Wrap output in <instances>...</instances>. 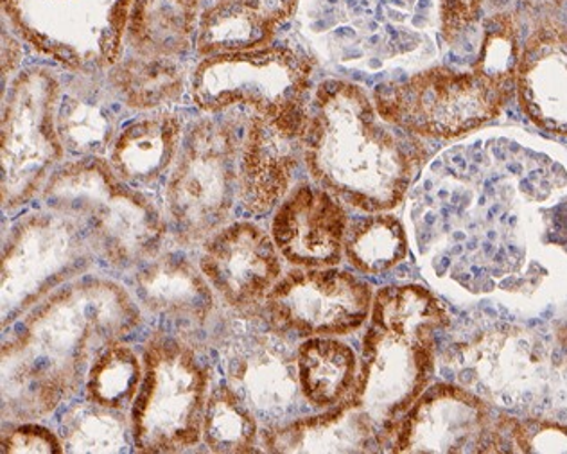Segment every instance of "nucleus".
I'll return each instance as SVG.
<instances>
[{
  "instance_id": "19",
  "label": "nucleus",
  "mask_w": 567,
  "mask_h": 454,
  "mask_svg": "<svg viewBox=\"0 0 567 454\" xmlns=\"http://www.w3.org/2000/svg\"><path fill=\"white\" fill-rule=\"evenodd\" d=\"M271 118L248 114L239 153V204L251 216H265L282 204L303 161L302 141Z\"/></svg>"
},
{
  "instance_id": "29",
  "label": "nucleus",
  "mask_w": 567,
  "mask_h": 454,
  "mask_svg": "<svg viewBox=\"0 0 567 454\" xmlns=\"http://www.w3.org/2000/svg\"><path fill=\"white\" fill-rule=\"evenodd\" d=\"M144 379V361L123 340L104 347L89 369L85 399L115 412H132Z\"/></svg>"
},
{
  "instance_id": "10",
  "label": "nucleus",
  "mask_w": 567,
  "mask_h": 454,
  "mask_svg": "<svg viewBox=\"0 0 567 454\" xmlns=\"http://www.w3.org/2000/svg\"><path fill=\"white\" fill-rule=\"evenodd\" d=\"M63 83L45 66H29L4 92L0 124L2 208L14 213L42 195L52 173L65 162L56 109Z\"/></svg>"
},
{
  "instance_id": "37",
  "label": "nucleus",
  "mask_w": 567,
  "mask_h": 454,
  "mask_svg": "<svg viewBox=\"0 0 567 454\" xmlns=\"http://www.w3.org/2000/svg\"><path fill=\"white\" fill-rule=\"evenodd\" d=\"M24 56L22 40L13 31H2V80L13 76Z\"/></svg>"
},
{
  "instance_id": "32",
  "label": "nucleus",
  "mask_w": 567,
  "mask_h": 454,
  "mask_svg": "<svg viewBox=\"0 0 567 454\" xmlns=\"http://www.w3.org/2000/svg\"><path fill=\"white\" fill-rule=\"evenodd\" d=\"M491 453H567V426L548 419L497 415Z\"/></svg>"
},
{
  "instance_id": "3",
  "label": "nucleus",
  "mask_w": 567,
  "mask_h": 454,
  "mask_svg": "<svg viewBox=\"0 0 567 454\" xmlns=\"http://www.w3.org/2000/svg\"><path fill=\"white\" fill-rule=\"evenodd\" d=\"M450 314L422 286H388L374 295L350 399L369 413L388 447L392 427L421 398L435 372V337Z\"/></svg>"
},
{
  "instance_id": "2",
  "label": "nucleus",
  "mask_w": 567,
  "mask_h": 454,
  "mask_svg": "<svg viewBox=\"0 0 567 454\" xmlns=\"http://www.w3.org/2000/svg\"><path fill=\"white\" fill-rule=\"evenodd\" d=\"M300 141L311 180L364 214L398 207L427 155L422 138L384 121L372 94L347 80L311 92Z\"/></svg>"
},
{
  "instance_id": "7",
  "label": "nucleus",
  "mask_w": 567,
  "mask_h": 454,
  "mask_svg": "<svg viewBox=\"0 0 567 454\" xmlns=\"http://www.w3.org/2000/svg\"><path fill=\"white\" fill-rule=\"evenodd\" d=\"M315 63L289 45L202 58L189 74L194 106L204 114L246 110L302 137Z\"/></svg>"
},
{
  "instance_id": "14",
  "label": "nucleus",
  "mask_w": 567,
  "mask_h": 454,
  "mask_svg": "<svg viewBox=\"0 0 567 454\" xmlns=\"http://www.w3.org/2000/svg\"><path fill=\"white\" fill-rule=\"evenodd\" d=\"M496 416L476 393L433 384L392 427L388 451L399 454L491 453Z\"/></svg>"
},
{
  "instance_id": "24",
  "label": "nucleus",
  "mask_w": 567,
  "mask_h": 454,
  "mask_svg": "<svg viewBox=\"0 0 567 454\" xmlns=\"http://www.w3.org/2000/svg\"><path fill=\"white\" fill-rule=\"evenodd\" d=\"M358 374V355L338 338H308L298 345V386L312 407L329 410L347 401Z\"/></svg>"
},
{
  "instance_id": "18",
  "label": "nucleus",
  "mask_w": 567,
  "mask_h": 454,
  "mask_svg": "<svg viewBox=\"0 0 567 454\" xmlns=\"http://www.w3.org/2000/svg\"><path fill=\"white\" fill-rule=\"evenodd\" d=\"M516 97L537 128L567 137V25L563 20L529 29L517 65Z\"/></svg>"
},
{
  "instance_id": "16",
  "label": "nucleus",
  "mask_w": 567,
  "mask_h": 454,
  "mask_svg": "<svg viewBox=\"0 0 567 454\" xmlns=\"http://www.w3.org/2000/svg\"><path fill=\"white\" fill-rule=\"evenodd\" d=\"M347 230L346 204L315 182L289 190L271 219L275 245L282 259L295 268L340 265Z\"/></svg>"
},
{
  "instance_id": "25",
  "label": "nucleus",
  "mask_w": 567,
  "mask_h": 454,
  "mask_svg": "<svg viewBox=\"0 0 567 454\" xmlns=\"http://www.w3.org/2000/svg\"><path fill=\"white\" fill-rule=\"evenodd\" d=\"M106 81L123 106L146 114L178 103L189 80L175 58L138 56L132 52L106 72Z\"/></svg>"
},
{
  "instance_id": "9",
  "label": "nucleus",
  "mask_w": 567,
  "mask_h": 454,
  "mask_svg": "<svg viewBox=\"0 0 567 454\" xmlns=\"http://www.w3.org/2000/svg\"><path fill=\"white\" fill-rule=\"evenodd\" d=\"M95 259L85 230L71 216L43 207L17 219L2 245V331L56 289L89 274Z\"/></svg>"
},
{
  "instance_id": "11",
  "label": "nucleus",
  "mask_w": 567,
  "mask_h": 454,
  "mask_svg": "<svg viewBox=\"0 0 567 454\" xmlns=\"http://www.w3.org/2000/svg\"><path fill=\"white\" fill-rule=\"evenodd\" d=\"M511 92L468 69L435 65L372 91L379 115L410 135L453 141L483 128L502 115Z\"/></svg>"
},
{
  "instance_id": "27",
  "label": "nucleus",
  "mask_w": 567,
  "mask_h": 454,
  "mask_svg": "<svg viewBox=\"0 0 567 454\" xmlns=\"http://www.w3.org/2000/svg\"><path fill=\"white\" fill-rule=\"evenodd\" d=\"M202 444L214 454L257 453L260 445L256 412L227 381L210 390Z\"/></svg>"
},
{
  "instance_id": "21",
  "label": "nucleus",
  "mask_w": 567,
  "mask_h": 454,
  "mask_svg": "<svg viewBox=\"0 0 567 454\" xmlns=\"http://www.w3.org/2000/svg\"><path fill=\"white\" fill-rule=\"evenodd\" d=\"M184 135L181 114L169 109L146 112L121 128L110 147V166L135 189H153L169 176Z\"/></svg>"
},
{
  "instance_id": "22",
  "label": "nucleus",
  "mask_w": 567,
  "mask_h": 454,
  "mask_svg": "<svg viewBox=\"0 0 567 454\" xmlns=\"http://www.w3.org/2000/svg\"><path fill=\"white\" fill-rule=\"evenodd\" d=\"M63 85L58 101L56 128L66 155L74 158L104 156L121 132L117 94L112 86L94 83V76H83ZM109 83V81H106Z\"/></svg>"
},
{
  "instance_id": "12",
  "label": "nucleus",
  "mask_w": 567,
  "mask_h": 454,
  "mask_svg": "<svg viewBox=\"0 0 567 454\" xmlns=\"http://www.w3.org/2000/svg\"><path fill=\"white\" fill-rule=\"evenodd\" d=\"M374 291L358 275L336 268H297L266 297L265 317L284 337L340 338L369 322Z\"/></svg>"
},
{
  "instance_id": "35",
  "label": "nucleus",
  "mask_w": 567,
  "mask_h": 454,
  "mask_svg": "<svg viewBox=\"0 0 567 454\" xmlns=\"http://www.w3.org/2000/svg\"><path fill=\"white\" fill-rule=\"evenodd\" d=\"M487 13H506L525 28H535L549 20H560L567 11V0H487Z\"/></svg>"
},
{
  "instance_id": "13",
  "label": "nucleus",
  "mask_w": 567,
  "mask_h": 454,
  "mask_svg": "<svg viewBox=\"0 0 567 454\" xmlns=\"http://www.w3.org/2000/svg\"><path fill=\"white\" fill-rule=\"evenodd\" d=\"M257 312L228 311L214 326L210 345L218 354L227 383L256 415H282L300 392L297 354H289L282 332L270 322L256 326Z\"/></svg>"
},
{
  "instance_id": "31",
  "label": "nucleus",
  "mask_w": 567,
  "mask_h": 454,
  "mask_svg": "<svg viewBox=\"0 0 567 454\" xmlns=\"http://www.w3.org/2000/svg\"><path fill=\"white\" fill-rule=\"evenodd\" d=\"M523 25L506 13H485L477 25L476 48L468 71L516 95Z\"/></svg>"
},
{
  "instance_id": "30",
  "label": "nucleus",
  "mask_w": 567,
  "mask_h": 454,
  "mask_svg": "<svg viewBox=\"0 0 567 454\" xmlns=\"http://www.w3.org/2000/svg\"><path fill=\"white\" fill-rule=\"evenodd\" d=\"M343 256L360 274H386L406 259V230L392 214H369L360 221L349 223Z\"/></svg>"
},
{
  "instance_id": "4",
  "label": "nucleus",
  "mask_w": 567,
  "mask_h": 454,
  "mask_svg": "<svg viewBox=\"0 0 567 454\" xmlns=\"http://www.w3.org/2000/svg\"><path fill=\"white\" fill-rule=\"evenodd\" d=\"M43 207L80 223L95 257L115 270H135L166 247V213L110 166L91 156L63 162L43 187Z\"/></svg>"
},
{
  "instance_id": "20",
  "label": "nucleus",
  "mask_w": 567,
  "mask_h": 454,
  "mask_svg": "<svg viewBox=\"0 0 567 454\" xmlns=\"http://www.w3.org/2000/svg\"><path fill=\"white\" fill-rule=\"evenodd\" d=\"M268 453H374L383 451V435L360 404L347 399L320 415L277 424L260 433Z\"/></svg>"
},
{
  "instance_id": "33",
  "label": "nucleus",
  "mask_w": 567,
  "mask_h": 454,
  "mask_svg": "<svg viewBox=\"0 0 567 454\" xmlns=\"http://www.w3.org/2000/svg\"><path fill=\"white\" fill-rule=\"evenodd\" d=\"M487 0H439L440 33L451 49L465 48L485 14Z\"/></svg>"
},
{
  "instance_id": "38",
  "label": "nucleus",
  "mask_w": 567,
  "mask_h": 454,
  "mask_svg": "<svg viewBox=\"0 0 567 454\" xmlns=\"http://www.w3.org/2000/svg\"><path fill=\"white\" fill-rule=\"evenodd\" d=\"M557 341L564 354L567 355V320L557 327Z\"/></svg>"
},
{
  "instance_id": "8",
  "label": "nucleus",
  "mask_w": 567,
  "mask_h": 454,
  "mask_svg": "<svg viewBox=\"0 0 567 454\" xmlns=\"http://www.w3.org/2000/svg\"><path fill=\"white\" fill-rule=\"evenodd\" d=\"M135 0H2L11 31L39 56L95 76L123 60Z\"/></svg>"
},
{
  "instance_id": "15",
  "label": "nucleus",
  "mask_w": 567,
  "mask_h": 454,
  "mask_svg": "<svg viewBox=\"0 0 567 454\" xmlns=\"http://www.w3.org/2000/svg\"><path fill=\"white\" fill-rule=\"evenodd\" d=\"M280 257L271 234L234 221L202 245L198 265L227 311L256 312L282 277Z\"/></svg>"
},
{
  "instance_id": "5",
  "label": "nucleus",
  "mask_w": 567,
  "mask_h": 454,
  "mask_svg": "<svg viewBox=\"0 0 567 454\" xmlns=\"http://www.w3.org/2000/svg\"><path fill=\"white\" fill-rule=\"evenodd\" d=\"M144 379L130 412L135 453H185L202 444L214 367L194 332L158 327L142 345Z\"/></svg>"
},
{
  "instance_id": "6",
  "label": "nucleus",
  "mask_w": 567,
  "mask_h": 454,
  "mask_svg": "<svg viewBox=\"0 0 567 454\" xmlns=\"http://www.w3.org/2000/svg\"><path fill=\"white\" fill-rule=\"evenodd\" d=\"M205 114L185 130L181 153L164 187V213L178 247H202L225 227L239 199V132L236 110Z\"/></svg>"
},
{
  "instance_id": "36",
  "label": "nucleus",
  "mask_w": 567,
  "mask_h": 454,
  "mask_svg": "<svg viewBox=\"0 0 567 454\" xmlns=\"http://www.w3.org/2000/svg\"><path fill=\"white\" fill-rule=\"evenodd\" d=\"M243 2L256 8L268 19L274 20L275 24L280 25L293 17L300 0H243Z\"/></svg>"
},
{
  "instance_id": "17",
  "label": "nucleus",
  "mask_w": 567,
  "mask_h": 454,
  "mask_svg": "<svg viewBox=\"0 0 567 454\" xmlns=\"http://www.w3.org/2000/svg\"><path fill=\"white\" fill-rule=\"evenodd\" d=\"M133 299L142 312L166 322L171 329L202 331L216 312L218 297L199 265L176 250L158 256L135 268Z\"/></svg>"
},
{
  "instance_id": "28",
  "label": "nucleus",
  "mask_w": 567,
  "mask_h": 454,
  "mask_svg": "<svg viewBox=\"0 0 567 454\" xmlns=\"http://www.w3.org/2000/svg\"><path fill=\"white\" fill-rule=\"evenodd\" d=\"M58 435L65 453H123L132 442L130 413L115 412L85 399L63 410Z\"/></svg>"
},
{
  "instance_id": "26",
  "label": "nucleus",
  "mask_w": 567,
  "mask_h": 454,
  "mask_svg": "<svg viewBox=\"0 0 567 454\" xmlns=\"http://www.w3.org/2000/svg\"><path fill=\"white\" fill-rule=\"evenodd\" d=\"M279 24L243 0H210L199 17L194 51L199 58L254 51L274 43Z\"/></svg>"
},
{
  "instance_id": "1",
  "label": "nucleus",
  "mask_w": 567,
  "mask_h": 454,
  "mask_svg": "<svg viewBox=\"0 0 567 454\" xmlns=\"http://www.w3.org/2000/svg\"><path fill=\"white\" fill-rule=\"evenodd\" d=\"M142 323L132 291L83 275L56 289L8 329L0 351L2 419L43 421L69 403L104 347Z\"/></svg>"
},
{
  "instance_id": "34",
  "label": "nucleus",
  "mask_w": 567,
  "mask_h": 454,
  "mask_svg": "<svg viewBox=\"0 0 567 454\" xmlns=\"http://www.w3.org/2000/svg\"><path fill=\"white\" fill-rule=\"evenodd\" d=\"M2 454H63L62 438L39 421L14 422L2 433Z\"/></svg>"
},
{
  "instance_id": "23",
  "label": "nucleus",
  "mask_w": 567,
  "mask_h": 454,
  "mask_svg": "<svg viewBox=\"0 0 567 454\" xmlns=\"http://www.w3.org/2000/svg\"><path fill=\"white\" fill-rule=\"evenodd\" d=\"M210 0H135L126 45L138 56L181 60L196 45L199 17Z\"/></svg>"
}]
</instances>
